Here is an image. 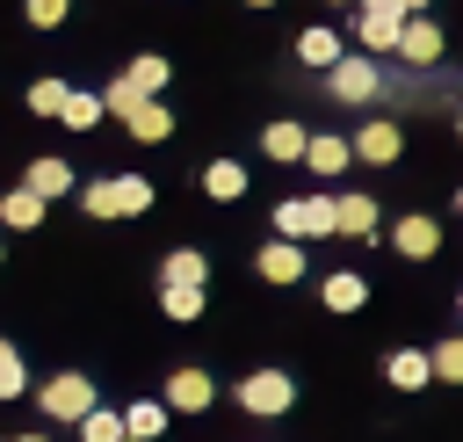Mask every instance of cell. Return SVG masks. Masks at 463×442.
I'll list each match as a JSON object with an SVG mask.
<instances>
[{
	"label": "cell",
	"instance_id": "obj_1",
	"mask_svg": "<svg viewBox=\"0 0 463 442\" xmlns=\"http://www.w3.org/2000/svg\"><path fill=\"white\" fill-rule=\"evenodd\" d=\"M80 210L87 217H137V210H152V181L145 174H101L80 188Z\"/></svg>",
	"mask_w": 463,
	"mask_h": 442
},
{
	"label": "cell",
	"instance_id": "obj_2",
	"mask_svg": "<svg viewBox=\"0 0 463 442\" xmlns=\"http://www.w3.org/2000/svg\"><path fill=\"white\" fill-rule=\"evenodd\" d=\"M326 232H340V210H333V196H282L275 203V239H326Z\"/></svg>",
	"mask_w": 463,
	"mask_h": 442
},
{
	"label": "cell",
	"instance_id": "obj_3",
	"mask_svg": "<svg viewBox=\"0 0 463 442\" xmlns=\"http://www.w3.org/2000/svg\"><path fill=\"white\" fill-rule=\"evenodd\" d=\"M36 406H43L51 420H87V413H94V384H87L80 370H58L51 384H36Z\"/></svg>",
	"mask_w": 463,
	"mask_h": 442
},
{
	"label": "cell",
	"instance_id": "obj_4",
	"mask_svg": "<svg viewBox=\"0 0 463 442\" xmlns=\"http://www.w3.org/2000/svg\"><path fill=\"white\" fill-rule=\"evenodd\" d=\"M289 399H297V384H289L282 370H253V377L239 384V406H246V413H260V420L289 413Z\"/></svg>",
	"mask_w": 463,
	"mask_h": 442
},
{
	"label": "cell",
	"instance_id": "obj_5",
	"mask_svg": "<svg viewBox=\"0 0 463 442\" xmlns=\"http://www.w3.org/2000/svg\"><path fill=\"white\" fill-rule=\"evenodd\" d=\"M326 87H333V101H376L383 94V72H376V58H340L326 72Z\"/></svg>",
	"mask_w": 463,
	"mask_h": 442
},
{
	"label": "cell",
	"instance_id": "obj_6",
	"mask_svg": "<svg viewBox=\"0 0 463 442\" xmlns=\"http://www.w3.org/2000/svg\"><path fill=\"white\" fill-rule=\"evenodd\" d=\"M354 36H362L369 51H398V36H405V7L362 0V14H354Z\"/></svg>",
	"mask_w": 463,
	"mask_h": 442
},
{
	"label": "cell",
	"instance_id": "obj_7",
	"mask_svg": "<svg viewBox=\"0 0 463 442\" xmlns=\"http://www.w3.org/2000/svg\"><path fill=\"white\" fill-rule=\"evenodd\" d=\"M405 152V138H398V123L391 116H369L362 130H354V159H369V167H391Z\"/></svg>",
	"mask_w": 463,
	"mask_h": 442
},
{
	"label": "cell",
	"instance_id": "obj_8",
	"mask_svg": "<svg viewBox=\"0 0 463 442\" xmlns=\"http://www.w3.org/2000/svg\"><path fill=\"white\" fill-rule=\"evenodd\" d=\"M391 246H398L405 261H427V254H441V225H434L427 210H412V217L391 225Z\"/></svg>",
	"mask_w": 463,
	"mask_h": 442
},
{
	"label": "cell",
	"instance_id": "obj_9",
	"mask_svg": "<svg viewBox=\"0 0 463 442\" xmlns=\"http://www.w3.org/2000/svg\"><path fill=\"white\" fill-rule=\"evenodd\" d=\"M159 290H210V261H203L195 246H174V254L159 261Z\"/></svg>",
	"mask_w": 463,
	"mask_h": 442
},
{
	"label": "cell",
	"instance_id": "obj_10",
	"mask_svg": "<svg viewBox=\"0 0 463 442\" xmlns=\"http://www.w3.org/2000/svg\"><path fill=\"white\" fill-rule=\"evenodd\" d=\"M210 399H217L210 370H174V377H166V413H203Z\"/></svg>",
	"mask_w": 463,
	"mask_h": 442
},
{
	"label": "cell",
	"instance_id": "obj_11",
	"mask_svg": "<svg viewBox=\"0 0 463 442\" xmlns=\"http://www.w3.org/2000/svg\"><path fill=\"white\" fill-rule=\"evenodd\" d=\"M253 268H260V283H297V275H304V246H297V239H268V246L253 254Z\"/></svg>",
	"mask_w": 463,
	"mask_h": 442
},
{
	"label": "cell",
	"instance_id": "obj_12",
	"mask_svg": "<svg viewBox=\"0 0 463 442\" xmlns=\"http://www.w3.org/2000/svg\"><path fill=\"white\" fill-rule=\"evenodd\" d=\"M398 58H405V65H434V58H441V29H434L427 14H405V36H398Z\"/></svg>",
	"mask_w": 463,
	"mask_h": 442
},
{
	"label": "cell",
	"instance_id": "obj_13",
	"mask_svg": "<svg viewBox=\"0 0 463 442\" xmlns=\"http://www.w3.org/2000/svg\"><path fill=\"white\" fill-rule=\"evenodd\" d=\"M166 72H174V65H166L159 51H145V58H130V65H123L116 80H123V87H130L137 101H159V87H166Z\"/></svg>",
	"mask_w": 463,
	"mask_h": 442
},
{
	"label": "cell",
	"instance_id": "obj_14",
	"mask_svg": "<svg viewBox=\"0 0 463 442\" xmlns=\"http://www.w3.org/2000/svg\"><path fill=\"white\" fill-rule=\"evenodd\" d=\"M260 152H268V159H304V152H311V130H304L297 116H275V123L260 130Z\"/></svg>",
	"mask_w": 463,
	"mask_h": 442
},
{
	"label": "cell",
	"instance_id": "obj_15",
	"mask_svg": "<svg viewBox=\"0 0 463 442\" xmlns=\"http://www.w3.org/2000/svg\"><path fill=\"white\" fill-rule=\"evenodd\" d=\"M333 210H340V232L347 239H376V196L347 188V196H333Z\"/></svg>",
	"mask_w": 463,
	"mask_h": 442
},
{
	"label": "cell",
	"instance_id": "obj_16",
	"mask_svg": "<svg viewBox=\"0 0 463 442\" xmlns=\"http://www.w3.org/2000/svg\"><path fill=\"white\" fill-rule=\"evenodd\" d=\"M383 377H391L398 391H420V384H434V355H427V348H398V355L383 362Z\"/></svg>",
	"mask_w": 463,
	"mask_h": 442
},
{
	"label": "cell",
	"instance_id": "obj_17",
	"mask_svg": "<svg viewBox=\"0 0 463 442\" xmlns=\"http://www.w3.org/2000/svg\"><path fill=\"white\" fill-rule=\"evenodd\" d=\"M123 130H130L137 145H159V138H174V116H166V101H137V109L123 116Z\"/></svg>",
	"mask_w": 463,
	"mask_h": 442
},
{
	"label": "cell",
	"instance_id": "obj_18",
	"mask_svg": "<svg viewBox=\"0 0 463 442\" xmlns=\"http://www.w3.org/2000/svg\"><path fill=\"white\" fill-rule=\"evenodd\" d=\"M22 188H29V196H43V203H51V196H72V167L43 152V159H29V181H22Z\"/></svg>",
	"mask_w": 463,
	"mask_h": 442
},
{
	"label": "cell",
	"instance_id": "obj_19",
	"mask_svg": "<svg viewBox=\"0 0 463 442\" xmlns=\"http://www.w3.org/2000/svg\"><path fill=\"white\" fill-rule=\"evenodd\" d=\"M318 297H326V312H362V297H369V283H362L354 268H333V275L318 283Z\"/></svg>",
	"mask_w": 463,
	"mask_h": 442
},
{
	"label": "cell",
	"instance_id": "obj_20",
	"mask_svg": "<svg viewBox=\"0 0 463 442\" xmlns=\"http://www.w3.org/2000/svg\"><path fill=\"white\" fill-rule=\"evenodd\" d=\"M297 58L318 65V72H333V65L347 58V51H340V29H304V36H297Z\"/></svg>",
	"mask_w": 463,
	"mask_h": 442
},
{
	"label": "cell",
	"instance_id": "obj_21",
	"mask_svg": "<svg viewBox=\"0 0 463 442\" xmlns=\"http://www.w3.org/2000/svg\"><path fill=\"white\" fill-rule=\"evenodd\" d=\"M203 196L239 203V196H246V167H239V159H210V167H203Z\"/></svg>",
	"mask_w": 463,
	"mask_h": 442
},
{
	"label": "cell",
	"instance_id": "obj_22",
	"mask_svg": "<svg viewBox=\"0 0 463 442\" xmlns=\"http://www.w3.org/2000/svg\"><path fill=\"white\" fill-rule=\"evenodd\" d=\"M0 225H7V232H36V225H43V196L7 188V196H0Z\"/></svg>",
	"mask_w": 463,
	"mask_h": 442
},
{
	"label": "cell",
	"instance_id": "obj_23",
	"mask_svg": "<svg viewBox=\"0 0 463 442\" xmlns=\"http://www.w3.org/2000/svg\"><path fill=\"white\" fill-rule=\"evenodd\" d=\"M347 159H354V145H347V138H326V130H318V138H311V152H304V167H311V174H340Z\"/></svg>",
	"mask_w": 463,
	"mask_h": 442
},
{
	"label": "cell",
	"instance_id": "obj_24",
	"mask_svg": "<svg viewBox=\"0 0 463 442\" xmlns=\"http://www.w3.org/2000/svg\"><path fill=\"white\" fill-rule=\"evenodd\" d=\"M123 428H130V442H152V435L166 428V399H137V406H123Z\"/></svg>",
	"mask_w": 463,
	"mask_h": 442
},
{
	"label": "cell",
	"instance_id": "obj_25",
	"mask_svg": "<svg viewBox=\"0 0 463 442\" xmlns=\"http://www.w3.org/2000/svg\"><path fill=\"white\" fill-rule=\"evenodd\" d=\"M80 442H130V428H123V413H109V406H94V413L80 420Z\"/></svg>",
	"mask_w": 463,
	"mask_h": 442
},
{
	"label": "cell",
	"instance_id": "obj_26",
	"mask_svg": "<svg viewBox=\"0 0 463 442\" xmlns=\"http://www.w3.org/2000/svg\"><path fill=\"white\" fill-rule=\"evenodd\" d=\"M427 355H434V377H441V384H463V333H449V341H434Z\"/></svg>",
	"mask_w": 463,
	"mask_h": 442
},
{
	"label": "cell",
	"instance_id": "obj_27",
	"mask_svg": "<svg viewBox=\"0 0 463 442\" xmlns=\"http://www.w3.org/2000/svg\"><path fill=\"white\" fill-rule=\"evenodd\" d=\"M29 391V370H22V348L0 341V399H22Z\"/></svg>",
	"mask_w": 463,
	"mask_h": 442
},
{
	"label": "cell",
	"instance_id": "obj_28",
	"mask_svg": "<svg viewBox=\"0 0 463 442\" xmlns=\"http://www.w3.org/2000/svg\"><path fill=\"white\" fill-rule=\"evenodd\" d=\"M65 101H72L65 80H36V87H29V109H36V116H65Z\"/></svg>",
	"mask_w": 463,
	"mask_h": 442
},
{
	"label": "cell",
	"instance_id": "obj_29",
	"mask_svg": "<svg viewBox=\"0 0 463 442\" xmlns=\"http://www.w3.org/2000/svg\"><path fill=\"white\" fill-rule=\"evenodd\" d=\"M101 116H109V109H101V94H72V101H65V116H58V123H65V130H94V123H101Z\"/></svg>",
	"mask_w": 463,
	"mask_h": 442
},
{
	"label": "cell",
	"instance_id": "obj_30",
	"mask_svg": "<svg viewBox=\"0 0 463 442\" xmlns=\"http://www.w3.org/2000/svg\"><path fill=\"white\" fill-rule=\"evenodd\" d=\"M159 312L166 319H203V290H159Z\"/></svg>",
	"mask_w": 463,
	"mask_h": 442
},
{
	"label": "cell",
	"instance_id": "obj_31",
	"mask_svg": "<svg viewBox=\"0 0 463 442\" xmlns=\"http://www.w3.org/2000/svg\"><path fill=\"white\" fill-rule=\"evenodd\" d=\"M72 0H29V29H58Z\"/></svg>",
	"mask_w": 463,
	"mask_h": 442
},
{
	"label": "cell",
	"instance_id": "obj_32",
	"mask_svg": "<svg viewBox=\"0 0 463 442\" xmlns=\"http://www.w3.org/2000/svg\"><path fill=\"white\" fill-rule=\"evenodd\" d=\"M427 7H434V0H405V14H427Z\"/></svg>",
	"mask_w": 463,
	"mask_h": 442
},
{
	"label": "cell",
	"instance_id": "obj_33",
	"mask_svg": "<svg viewBox=\"0 0 463 442\" xmlns=\"http://www.w3.org/2000/svg\"><path fill=\"white\" fill-rule=\"evenodd\" d=\"M22 442H51V435H22Z\"/></svg>",
	"mask_w": 463,
	"mask_h": 442
},
{
	"label": "cell",
	"instance_id": "obj_34",
	"mask_svg": "<svg viewBox=\"0 0 463 442\" xmlns=\"http://www.w3.org/2000/svg\"><path fill=\"white\" fill-rule=\"evenodd\" d=\"M253 7H275V0H253Z\"/></svg>",
	"mask_w": 463,
	"mask_h": 442
},
{
	"label": "cell",
	"instance_id": "obj_35",
	"mask_svg": "<svg viewBox=\"0 0 463 442\" xmlns=\"http://www.w3.org/2000/svg\"><path fill=\"white\" fill-rule=\"evenodd\" d=\"M14 442H22V435H14Z\"/></svg>",
	"mask_w": 463,
	"mask_h": 442
},
{
	"label": "cell",
	"instance_id": "obj_36",
	"mask_svg": "<svg viewBox=\"0 0 463 442\" xmlns=\"http://www.w3.org/2000/svg\"><path fill=\"white\" fill-rule=\"evenodd\" d=\"M456 130H463V123H456Z\"/></svg>",
	"mask_w": 463,
	"mask_h": 442
}]
</instances>
